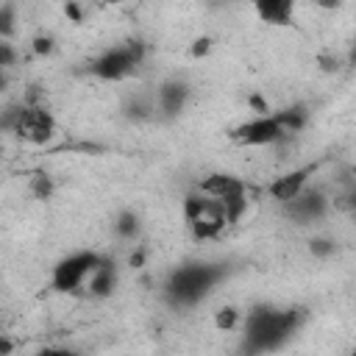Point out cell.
Listing matches in <instances>:
<instances>
[{
    "label": "cell",
    "instance_id": "obj_1",
    "mask_svg": "<svg viewBox=\"0 0 356 356\" xmlns=\"http://www.w3.org/2000/svg\"><path fill=\"white\" fill-rule=\"evenodd\" d=\"M303 325L300 309H275V306H253L242 323V350L248 356H261L284 348L292 334Z\"/></svg>",
    "mask_w": 356,
    "mask_h": 356
},
{
    "label": "cell",
    "instance_id": "obj_2",
    "mask_svg": "<svg viewBox=\"0 0 356 356\" xmlns=\"http://www.w3.org/2000/svg\"><path fill=\"white\" fill-rule=\"evenodd\" d=\"M225 278V264H214V261H186L178 264L167 281H164V298L178 306H197L220 281Z\"/></svg>",
    "mask_w": 356,
    "mask_h": 356
},
{
    "label": "cell",
    "instance_id": "obj_3",
    "mask_svg": "<svg viewBox=\"0 0 356 356\" xmlns=\"http://www.w3.org/2000/svg\"><path fill=\"white\" fill-rule=\"evenodd\" d=\"M184 220H186V228L192 231V236L200 242L217 239L228 225H234L225 206L203 192H192L184 197Z\"/></svg>",
    "mask_w": 356,
    "mask_h": 356
},
{
    "label": "cell",
    "instance_id": "obj_4",
    "mask_svg": "<svg viewBox=\"0 0 356 356\" xmlns=\"http://www.w3.org/2000/svg\"><path fill=\"white\" fill-rule=\"evenodd\" d=\"M106 261L103 253L97 250H75L70 256H64L53 273H50V286L56 292H64V295H72L78 289H86L89 278L95 275V270Z\"/></svg>",
    "mask_w": 356,
    "mask_h": 356
},
{
    "label": "cell",
    "instance_id": "obj_5",
    "mask_svg": "<svg viewBox=\"0 0 356 356\" xmlns=\"http://www.w3.org/2000/svg\"><path fill=\"white\" fill-rule=\"evenodd\" d=\"M145 61V44L142 42H122L114 44L108 50H103L97 58H92L89 72L100 81H122L131 72H136V67Z\"/></svg>",
    "mask_w": 356,
    "mask_h": 356
},
{
    "label": "cell",
    "instance_id": "obj_6",
    "mask_svg": "<svg viewBox=\"0 0 356 356\" xmlns=\"http://www.w3.org/2000/svg\"><path fill=\"white\" fill-rule=\"evenodd\" d=\"M286 136H289V131L284 128L278 111L256 114V117H250V120H245L228 131V139L239 147H270V145L284 142Z\"/></svg>",
    "mask_w": 356,
    "mask_h": 356
},
{
    "label": "cell",
    "instance_id": "obj_7",
    "mask_svg": "<svg viewBox=\"0 0 356 356\" xmlns=\"http://www.w3.org/2000/svg\"><path fill=\"white\" fill-rule=\"evenodd\" d=\"M6 128H11L19 139H25L31 145H44L56 134V120L44 106L22 103L17 111H11V117L6 120Z\"/></svg>",
    "mask_w": 356,
    "mask_h": 356
},
{
    "label": "cell",
    "instance_id": "obj_8",
    "mask_svg": "<svg viewBox=\"0 0 356 356\" xmlns=\"http://www.w3.org/2000/svg\"><path fill=\"white\" fill-rule=\"evenodd\" d=\"M200 192L220 200L231 217V222H239V217L245 214L248 209V189H245V181L231 175V172H211L200 181Z\"/></svg>",
    "mask_w": 356,
    "mask_h": 356
},
{
    "label": "cell",
    "instance_id": "obj_9",
    "mask_svg": "<svg viewBox=\"0 0 356 356\" xmlns=\"http://www.w3.org/2000/svg\"><path fill=\"white\" fill-rule=\"evenodd\" d=\"M328 206H331V200H328V195H325L323 189L306 186L295 200L284 203L281 211H284L286 220H292V222H298V225H306V222L323 220L325 211H328Z\"/></svg>",
    "mask_w": 356,
    "mask_h": 356
},
{
    "label": "cell",
    "instance_id": "obj_10",
    "mask_svg": "<svg viewBox=\"0 0 356 356\" xmlns=\"http://www.w3.org/2000/svg\"><path fill=\"white\" fill-rule=\"evenodd\" d=\"M312 172H314V167H298V170H289V172L278 175V178L267 186V195H270L275 203H281V206H284V203L295 200V197L309 186Z\"/></svg>",
    "mask_w": 356,
    "mask_h": 356
},
{
    "label": "cell",
    "instance_id": "obj_11",
    "mask_svg": "<svg viewBox=\"0 0 356 356\" xmlns=\"http://www.w3.org/2000/svg\"><path fill=\"white\" fill-rule=\"evenodd\" d=\"M153 100H156V111H161V117H167V120L178 117L184 111L186 100H189V83L178 81V78H170L156 89Z\"/></svg>",
    "mask_w": 356,
    "mask_h": 356
},
{
    "label": "cell",
    "instance_id": "obj_12",
    "mask_svg": "<svg viewBox=\"0 0 356 356\" xmlns=\"http://www.w3.org/2000/svg\"><path fill=\"white\" fill-rule=\"evenodd\" d=\"M253 11L267 25H289L292 14H295V3H289V0H261V3L253 6Z\"/></svg>",
    "mask_w": 356,
    "mask_h": 356
},
{
    "label": "cell",
    "instance_id": "obj_13",
    "mask_svg": "<svg viewBox=\"0 0 356 356\" xmlns=\"http://www.w3.org/2000/svg\"><path fill=\"white\" fill-rule=\"evenodd\" d=\"M114 286H117V267H114V261L106 256V261L95 270V275L89 278V284H86V295H92V298H108L111 292H114Z\"/></svg>",
    "mask_w": 356,
    "mask_h": 356
},
{
    "label": "cell",
    "instance_id": "obj_14",
    "mask_svg": "<svg viewBox=\"0 0 356 356\" xmlns=\"http://www.w3.org/2000/svg\"><path fill=\"white\" fill-rule=\"evenodd\" d=\"M114 234L120 236V239H136L139 236V217L134 214V211H120L117 214V220H114Z\"/></svg>",
    "mask_w": 356,
    "mask_h": 356
},
{
    "label": "cell",
    "instance_id": "obj_15",
    "mask_svg": "<svg viewBox=\"0 0 356 356\" xmlns=\"http://www.w3.org/2000/svg\"><path fill=\"white\" fill-rule=\"evenodd\" d=\"M236 323H239V312L236 309H220L214 314V325L220 331H231V328H236Z\"/></svg>",
    "mask_w": 356,
    "mask_h": 356
},
{
    "label": "cell",
    "instance_id": "obj_16",
    "mask_svg": "<svg viewBox=\"0 0 356 356\" xmlns=\"http://www.w3.org/2000/svg\"><path fill=\"white\" fill-rule=\"evenodd\" d=\"M11 28H14V6L11 3H3L0 6V33H3V39H8Z\"/></svg>",
    "mask_w": 356,
    "mask_h": 356
},
{
    "label": "cell",
    "instance_id": "obj_17",
    "mask_svg": "<svg viewBox=\"0 0 356 356\" xmlns=\"http://www.w3.org/2000/svg\"><path fill=\"white\" fill-rule=\"evenodd\" d=\"M50 189H53V184H50V178H47V175L33 178V192H36V197H47V195H50Z\"/></svg>",
    "mask_w": 356,
    "mask_h": 356
},
{
    "label": "cell",
    "instance_id": "obj_18",
    "mask_svg": "<svg viewBox=\"0 0 356 356\" xmlns=\"http://www.w3.org/2000/svg\"><path fill=\"white\" fill-rule=\"evenodd\" d=\"M33 356H78V353H72L70 348H56V345H47V348H42V350H36Z\"/></svg>",
    "mask_w": 356,
    "mask_h": 356
},
{
    "label": "cell",
    "instance_id": "obj_19",
    "mask_svg": "<svg viewBox=\"0 0 356 356\" xmlns=\"http://www.w3.org/2000/svg\"><path fill=\"white\" fill-rule=\"evenodd\" d=\"M331 250H334V242H328V239H314V242H312V253L325 256V253H331Z\"/></svg>",
    "mask_w": 356,
    "mask_h": 356
},
{
    "label": "cell",
    "instance_id": "obj_20",
    "mask_svg": "<svg viewBox=\"0 0 356 356\" xmlns=\"http://www.w3.org/2000/svg\"><path fill=\"white\" fill-rule=\"evenodd\" d=\"M50 44H53L50 39H44V36H39V39L33 42V50H36V53H50Z\"/></svg>",
    "mask_w": 356,
    "mask_h": 356
},
{
    "label": "cell",
    "instance_id": "obj_21",
    "mask_svg": "<svg viewBox=\"0 0 356 356\" xmlns=\"http://www.w3.org/2000/svg\"><path fill=\"white\" fill-rule=\"evenodd\" d=\"M350 356H356V350H350Z\"/></svg>",
    "mask_w": 356,
    "mask_h": 356
}]
</instances>
